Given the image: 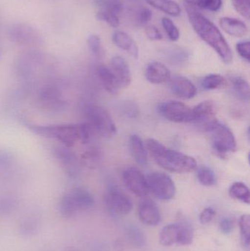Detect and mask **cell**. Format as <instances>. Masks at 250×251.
I'll use <instances>...</instances> for the list:
<instances>
[{"label":"cell","instance_id":"6da1fadb","mask_svg":"<svg viewBox=\"0 0 250 251\" xmlns=\"http://www.w3.org/2000/svg\"><path fill=\"white\" fill-rule=\"evenodd\" d=\"M189 22L198 36L209 45L226 64L233 61V53L230 46L220 29L198 11L195 7L185 5Z\"/></svg>","mask_w":250,"mask_h":251},{"label":"cell","instance_id":"cb8c5ba5","mask_svg":"<svg viewBox=\"0 0 250 251\" xmlns=\"http://www.w3.org/2000/svg\"><path fill=\"white\" fill-rule=\"evenodd\" d=\"M145 1L154 8L161 10L170 16L177 17L180 16L182 13V9L179 4L173 0H145Z\"/></svg>","mask_w":250,"mask_h":251},{"label":"cell","instance_id":"f546056e","mask_svg":"<svg viewBox=\"0 0 250 251\" xmlns=\"http://www.w3.org/2000/svg\"><path fill=\"white\" fill-rule=\"evenodd\" d=\"M229 194L233 199L240 201L247 204H250V190L248 186L244 183L235 182L232 184L229 190Z\"/></svg>","mask_w":250,"mask_h":251},{"label":"cell","instance_id":"ffe728a7","mask_svg":"<svg viewBox=\"0 0 250 251\" xmlns=\"http://www.w3.org/2000/svg\"><path fill=\"white\" fill-rule=\"evenodd\" d=\"M129 150L135 161L141 165H146L148 162V151L142 138L137 134H132L129 138Z\"/></svg>","mask_w":250,"mask_h":251},{"label":"cell","instance_id":"4fadbf2b","mask_svg":"<svg viewBox=\"0 0 250 251\" xmlns=\"http://www.w3.org/2000/svg\"><path fill=\"white\" fill-rule=\"evenodd\" d=\"M54 155L65 172L70 177H75L78 174L79 162L76 153L66 146H59L54 149Z\"/></svg>","mask_w":250,"mask_h":251},{"label":"cell","instance_id":"bcb514c9","mask_svg":"<svg viewBox=\"0 0 250 251\" xmlns=\"http://www.w3.org/2000/svg\"><path fill=\"white\" fill-rule=\"evenodd\" d=\"M151 18H152V12L147 7H142L140 9L136 16L137 22L141 25H146L151 20Z\"/></svg>","mask_w":250,"mask_h":251},{"label":"cell","instance_id":"e575fe53","mask_svg":"<svg viewBox=\"0 0 250 251\" xmlns=\"http://www.w3.org/2000/svg\"><path fill=\"white\" fill-rule=\"evenodd\" d=\"M17 199L12 196L0 198V215H7L12 213L17 207Z\"/></svg>","mask_w":250,"mask_h":251},{"label":"cell","instance_id":"f6af8a7d","mask_svg":"<svg viewBox=\"0 0 250 251\" xmlns=\"http://www.w3.org/2000/svg\"><path fill=\"white\" fill-rule=\"evenodd\" d=\"M14 162L13 155L4 150H0V169H7Z\"/></svg>","mask_w":250,"mask_h":251},{"label":"cell","instance_id":"c3c4849f","mask_svg":"<svg viewBox=\"0 0 250 251\" xmlns=\"http://www.w3.org/2000/svg\"><path fill=\"white\" fill-rule=\"evenodd\" d=\"M216 212L212 208H206L201 212L200 215V221L202 224H208L212 221L215 217Z\"/></svg>","mask_w":250,"mask_h":251},{"label":"cell","instance_id":"8fae6325","mask_svg":"<svg viewBox=\"0 0 250 251\" xmlns=\"http://www.w3.org/2000/svg\"><path fill=\"white\" fill-rule=\"evenodd\" d=\"M38 102L41 107L53 113H60L66 110V102L62 99L61 93L55 87L43 88L38 94Z\"/></svg>","mask_w":250,"mask_h":251},{"label":"cell","instance_id":"ee69618b","mask_svg":"<svg viewBox=\"0 0 250 251\" xmlns=\"http://www.w3.org/2000/svg\"><path fill=\"white\" fill-rule=\"evenodd\" d=\"M236 51L238 54L247 62L250 60V44L249 41H240L236 44Z\"/></svg>","mask_w":250,"mask_h":251},{"label":"cell","instance_id":"7dc6e473","mask_svg":"<svg viewBox=\"0 0 250 251\" xmlns=\"http://www.w3.org/2000/svg\"><path fill=\"white\" fill-rule=\"evenodd\" d=\"M145 32L147 38L151 41H160V40L162 39V35L159 30L158 28L156 27L155 26H153V25L147 26L145 28Z\"/></svg>","mask_w":250,"mask_h":251},{"label":"cell","instance_id":"d6986e66","mask_svg":"<svg viewBox=\"0 0 250 251\" xmlns=\"http://www.w3.org/2000/svg\"><path fill=\"white\" fill-rule=\"evenodd\" d=\"M97 76L106 91L112 94H117L120 86L110 68L101 65L97 68Z\"/></svg>","mask_w":250,"mask_h":251},{"label":"cell","instance_id":"f907efd6","mask_svg":"<svg viewBox=\"0 0 250 251\" xmlns=\"http://www.w3.org/2000/svg\"><path fill=\"white\" fill-rule=\"evenodd\" d=\"M186 1V4L187 5L192 6V7H199V1L200 0H184Z\"/></svg>","mask_w":250,"mask_h":251},{"label":"cell","instance_id":"d6a6232c","mask_svg":"<svg viewBox=\"0 0 250 251\" xmlns=\"http://www.w3.org/2000/svg\"><path fill=\"white\" fill-rule=\"evenodd\" d=\"M164 55L170 63L174 65H182L189 58V54L183 49L174 48L167 49L164 51Z\"/></svg>","mask_w":250,"mask_h":251},{"label":"cell","instance_id":"30bf717a","mask_svg":"<svg viewBox=\"0 0 250 251\" xmlns=\"http://www.w3.org/2000/svg\"><path fill=\"white\" fill-rule=\"evenodd\" d=\"M105 201L109 210L116 215H128L133 209V202L131 198L116 187H110Z\"/></svg>","mask_w":250,"mask_h":251},{"label":"cell","instance_id":"ac0fdd59","mask_svg":"<svg viewBox=\"0 0 250 251\" xmlns=\"http://www.w3.org/2000/svg\"><path fill=\"white\" fill-rule=\"evenodd\" d=\"M220 25L226 33L236 38H242L248 33L247 25L242 21L234 18H221Z\"/></svg>","mask_w":250,"mask_h":251},{"label":"cell","instance_id":"d590c367","mask_svg":"<svg viewBox=\"0 0 250 251\" xmlns=\"http://www.w3.org/2000/svg\"><path fill=\"white\" fill-rule=\"evenodd\" d=\"M239 227L244 246L249 249L250 240V218L248 215H243L239 219Z\"/></svg>","mask_w":250,"mask_h":251},{"label":"cell","instance_id":"7c38bea8","mask_svg":"<svg viewBox=\"0 0 250 251\" xmlns=\"http://www.w3.org/2000/svg\"><path fill=\"white\" fill-rule=\"evenodd\" d=\"M123 179L126 187L136 196L145 197L148 188L145 176L136 168H126L123 173Z\"/></svg>","mask_w":250,"mask_h":251},{"label":"cell","instance_id":"74e56055","mask_svg":"<svg viewBox=\"0 0 250 251\" xmlns=\"http://www.w3.org/2000/svg\"><path fill=\"white\" fill-rule=\"evenodd\" d=\"M161 23L169 39L172 41H176L180 38V32L179 29L170 18H163L161 19Z\"/></svg>","mask_w":250,"mask_h":251},{"label":"cell","instance_id":"5bb4252c","mask_svg":"<svg viewBox=\"0 0 250 251\" xmlns=\"http://www.w3.org/2000/svg\"><path fill=\"white\" fill-rule=\"evenodd\" d=\"M171 92L182 100H190L197 94V88L187 78L176 76L170 80Z\"/></svg>","mask_w":250,"mask_h":251},{"label":"cell","instance_id":"7bdbcfd3","mask_svg":"<svg viewBox=\"0 0 250 251\" xmlns=\"http://www.w3.org/2000/svg\"><path fill=\"white\" fill-rule=\"evenodd\" d=\"M223 5V0H200L199 7L209 10L211 12H217Z\"/></svg>","mask_w":250,"mask_h":251},{"label":"cell","instance_id":"44dd1931","mask_svg":"<svg viewBox=\"0 0 250 251\" xmlns=\"http://www.w3.org/2000/svg\"><path fill=\"white\" fill-rule=\"evenodd\" d=\"M113 41L117 47L124 50L132 57L137 58L139 56L137 45L132 37L126 32L120 30L115 31L113 35Z\"/></svg>","mask_w":250,"mask_h":251},{"label":"cell","instance_id":"52a82bcc","mask_svg":"<svg viewBox=\"0 0 250 251\" xmlns=\"http://www.w3.org/2000/svg\"><path fill=\"white\" fill-rule=\"evenodd\" d=\"M9 34L13 42L22 45L40 46L44 42L41 32L29 24H15Z\"/></svg>","mask_w":250,"mask_h":251},{"label":"cell","instance_id":"1f68e13d","mask_svg":"<svg viewBox=\"0 0 250 251\" xmlns=\"http://www.w3.org/2000/svg\"><path fill=\"white\" fill-rule=\"evenodd\" d=\"M126 237L132 246L142 248L145 245V237L142 230L136 225H130L126 230Z\"/></svg>","mask_w":250,"mask_h":251},{"label":"cell","instance_id":"7a4b0ae2","mask_svg":"<svg viewBox=\"0 0 250 251\" xmlns=\"http://www.w3.org/2000/svg\"><path fill=\"white\" fill-rule=\"evenodd\" d=\"M146 148L156 163L166 171L185 174L196 168V160L193 157L169 149L154 139L147 140Z\"/></svg>","mask_w":250,"mask_h":251},{"label":"cell","instance_id":"9c48e42d","mask_svg":"<svg viewBox=\"0 0 250 251\" xmlns=\"http://www.w3.org/2000/svg\"><path fill=\"white\" fill-rule=\"evenodd\" d=\"M216 118L215 105L212 101L200 103L192 109V124L205 131H211L218 123Z\"/></svg>","mask_w":250,"mask_h":251},{"label":"cell","instance_id":"3957f363","mask_svg":"<svg viewBox=\"0 0 250 251\" xmlns=\"http://www.w3.org/2000/svg\"><path fill=\"white\" fill-rule=\"evenodd\" d=\"M25 125L35 134L46 138L57 139L68 148L74 146L79 140L83 143H88L93 134L88 123L52 126L26 124Z\"/></svg>","mask_w":250,"mask_h":251},{"label":"cell","instance_id":"9a60e30c","mask_svg":"<svg viewBox=\"0 0 250 251\" xmlns=\"http://www.w3.org/2000/svg\"><path fill=\"white\" fill-rule=\"evenodd\" d=\"M117 83L120 88H126L130 85L132 75L129 65L126 60L120 56H115L111 60V67Z\"/></svg>","mask_w":250,"mask_h":251},{"label":"cell","instance_id":"d4e9b609","mask_svg":"<svg viewBox=\"0 0 250 251\" xmlns=\"http://www.w3.org/2000/svg\"><path fill=\"white\" fill-rule=\"evenodd\" d=\"M41 223L35 217H28L21 221L19 225V233L23 237H31L38 234Z\"/></svg>","mask_w":250,"mask_h":251},{"label":"cell","instance_id":"836d02e7","mask_svg":"<svg viewBox=\"0 0 250 251\" xmlns=\"http://www.w3.org/2000/svg\"><path fill=\"white\" fill-rule=\"evenodd\" d=\"M198 179L202 185H214L217 182V177L214 171L208 167H201L198 171Z\"/></svg>","mask_w":250,"mask_h":251},{"label":"cell","instance_id":"83f0119b","mask_svg":"<svg viewBox=\"0 0 250 251\" xmlns=\"http://www.w3.org/2000/svg\"><path fill=\"white\" fill-rule=\"evenodd\" d=\"M232 85L235 94L239 100L244 101H249L250 88L249 83L246 79L240 76H236L232 79Z\"/></svg>","mask_w":250,"mask_h":251},{"label":"cell","instance_id":"b9f144b4","mask_svg":"<svg viewBox=\"0 0 250 251\" xmlns=\"http://www.w3.org/2000/svg\"><path fill=\"white\" fill-rule=\"evenodd\" d=\"M98 4L103 7V10L113 12L116 15L123 10V4L119 0H98Z\"/></svg>","mask_w":250,"mask_h":251},{"label":"cell","instance_id":"2e32d148","mask_svg":"<svg viewBox=\"0 0 250 251\" xmlns=\"http://www.w3.org/2000/svg\"><path fill=\"white\" fill-rule=\"evenodd\" d=\"M139 217L143 224L148 226H157L161 221L159 208L154 201L145 199L139 206Z\"/></svg>","mask_w":250,"mask_h":251},{"label":"cell","instance_id":"5b68a950","mask_svg":"<svg viewBox=\"0 0 250 251\" xmlns=\"http://www.w3.org/2000/svg\"><path fill=\"white\" fill-rule=\"evenodd\" d=\"M211 143L215 153L220 157H225L236 149V140L233 131L227 126L218 123L210 131Z\"/></svg>","mask_w":250,"mask_h":251},{"label":"cell","instance_id":"681fc988","mask_svg":"<svg viewBox=\"0 0 250 251\" xmlns=\"http://www.w3.org/2000/svg\"><path fill=\"white\" fill-rule=\"evenodd\" d=\"M220 229L223 234H228L233 229V222L230 218H223L220 222Z\"/></svg>","mask_w":250,"mask_h":251},{"label":"cell","instance_id":"ba28073f","mask_svg":"<svg viewBox=\"0 0 250 251\" xmlns=\"http://www.w3.org/2000/svg\"><path fill=\"white\" fill-rule=\"evenodd\" d=\"M162 117L175 123H192V109L183 103L168 101L161 103L158 107Z\"/></svg>","mask_w":250,"mask_h":251},{"label":"cell","instance_id":"8992f818","mask_svg":"<svg viewBox=\"0 0 250 251\" xmlns=\"http://www.w3.org/2000/svg\"><path fill=\"white\" fill-rule=\"evenodd\" d=\"M148 191H151L155 197L162 201H169L174 197L176 193V185L173 180L167 174L153 172L146 177Z\"/></svg>","mask_w":250,"mask_h":251},{"label":"cell","instance_id":"7402d4cb","mask_svg":"<svg viewBox=\"0 0 250 251\" xmlns=\"http://www.w3.org/2000/svg\"><path fill=\"white\" fill-rule=\"evenodd\" d=\"M178 244L189 246L194 240V229L192 224L184 218H179L177 224Z\"/></svg>","mask_w":250,"mask_h":251},{"label":"cell","instance_id":"484cf974","mask_svg":"<svg viewBox=\"0 0 250 251\" xmlns=\"http://www.w3.org/2000/svg\"><path fill=\"white\" fill-rule=\"evenodd\" d=\"M101 151L96 147H92L85 151L81 156V162L87 168L94 169L99 165L101 161Z\"/></svg>","mask_w":250,"mask_h":251},{"label":"cell","instance_id":"8d00e7d4","mask_svg":"<svg viewBox=\"0 0 250 251\" xmlns=\"http://www.w3.org/2000/svg\"><path fill=\"white\" fill-rule=\"evenodd\" d=\"M88 45L91 52L98 59L104 57V51L101 45V39L97 35H91L88 38Z\"/></svg>","mask_w":250,"mask_h":251},{"label":"cell","instance_id":"277c9868","mask_svg":"<svg viewBox=\"0 0 250 251\" xmlns=\"http://www.w3.org/2000/svg\"><path fill=\"white\" fill-rule=\"evenodd\" d=\"M88 125L92 132L104 137H113L117 132L115 124L108 110L100 106H92L87 111Z\"/></svg>","mask_w":250,"mask_h":251},{"label":"cell","instance_id":"ab89813d","mask_svg":"<svg viewBox=\"0 0 250 251\" xmlns=\"http://www.w3.org/2000/svg\"><path fill=\"white\" fill-rule=\"evenodd\" d=\"M119 109L122 115L129 119H136L139 115L138 106L133 101H123L120 104Z\"/></svg>","mask_w":250,"mask_h":251},{"label":"cell","instance_id":"e0dca14e","mask_svg":"<svg viewBox=\"0 0 250 251\" xmlns=\"http://www.w3.org/2000/svg\"><path fill=\"white\" fill-rule=\"evenodd\" d=\"M171 74L168 68L159 62L150 63L145 71V77L148 82L152 84L164 83L170 80Z\"/></svg>","mask_w":250,"mask_h":251},{"label":"cell","instance_id":"4316f807","mask_svg":"<svg viewBox=\"0 0 250 251\" xmlns=\"http://www.w3.org/2000/svg\"><path fill=\"white\" fill-rule=\"evenodd\" d=\"M78 211L77 206L70 193H66L60 199V212L66 219L73 218Z\"/></svg>","mask_w":250,"mask_h":251},{"label":"cell","instance_id":"816d5d0a","mask_svg":"<svg viewBox=\"0 0 250 251\" xmlns=\"http://www.w3.org/2000/svg\"><path fill=\"white\" fill-rule=\"evenodd\" d=\"M0 56H1V51H0Z\"/></svg>","mask_w":250,"mask_h":251},{"label":"cell","instance_id":"f1b7e54d","mask_svg":"<svg viewBox=\"0 0 250 251\" xmlns=\"http://www.w3.org/2000/svg\"><path fill=\"white\" fill-rule=\"evenodd\" d=\"M178 226L177 224H170L166 226L159 234V242L162 246H170L177 243Z\"/></svg>","mask_w":250,"mask_h":251},{"label":"cell","instance_id":"4dcf8cb0","mask_svg":"<svg viewBox=\"0 0 250 251\" xmlns=\"http://www.w3.org/2000/svg\"><path fill=\"white\" fill-rule=\"evenodd\" d=\"M226 85H227V81L226 78L222 75H215V74L205 76L201 82L202 88L208 91L220 89L226 87Z\"/></svg>","mask_w":250,"mask_h":251},{"label":"cell","instance_id":"603a6c76","mask_svg":"<svg viewBox=\"0 0 250 251\" xmlns=\"http://www.w3.org/2000/svg\"><path fill=\"white\" fill-rule=\"evenodd\" d=\"M70 194L77 206L78 210H87L93 206V196L87 189L82 187H76Z\"/></svg>","mask_w":250,"mask_h":251},{"label":"cell","instance_id":"60d3db41","mask_svg":"<svg viewBox=\"0 0 250 251\" xmlns=\"http://www.w3.org/2000/svg\"><path fill=\"white\" fill-rule=\"evenodd\" d=\"M232 4L236 11L242 17L250 20V0H231Z\"/></svg>","mask_w":250,"mask_h":251},{"label":"cell","instance_id":"f35d334b","mask_svg":"<svg viewBox=\"0 0 250 251\" xmlns=\"http://www.w3.org/2000/svg\"><path fill=\"white\" fill-rule=\"evenodd\" d=\"M96 18L99 21L106 22L107 25L113 28H117L120 25V21L117 17V15L108 10H100L96 13Z\"/></svg>","mask_w":250,"mask_h":251}]
</instances>
